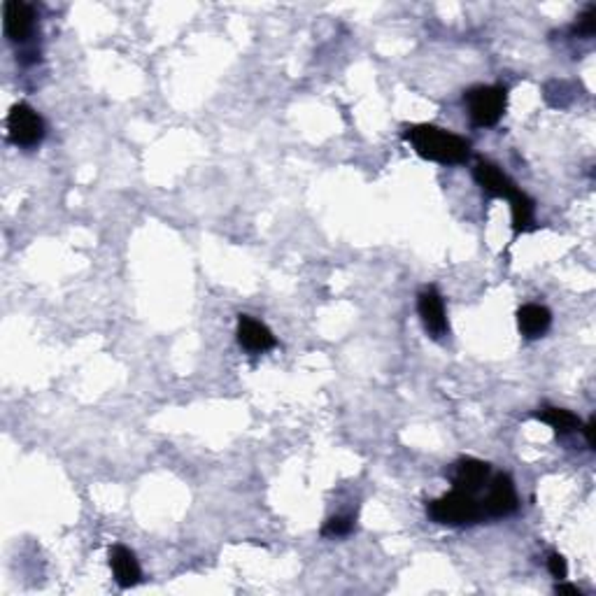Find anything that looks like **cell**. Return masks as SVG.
<instances>
[{
  "label": "cell",
  "instance_id": "cell-1",
  "mask_svg": "<svg viewBox=\"0 0 596 596\" xmlns=\"http://www.w3.org/2000/svg\"><path fill=\"white\" fill-rule=\"evenodd\" d=\"M405 140L413 144L422 159L438 161V163H464L470 152L469 140L459 138L445 128L429 126V124L405 128Z\"/></svg>",
  "mask_w": 596,
  "mask_h": 596
},
{
  "label": "cell",
  "instance_id": "cell-2",
  "mask_svg": "<svg viewBox=\"0 0 596 596\" xmlns=\"http://www.w3.org/2000/svg\"><path fill=\"white\" fill-rule=\"evenodd\" d=\"M426 513L438 525H473L482 517V506L473 498L469 491H450L442 498H436L426 506Z\"/></svg>",
  "mask_w": 596,
  "mask_h": 596
},
{
  "label": "cell",
  "instance_id": "cell-3",
  "mask_svg": "<svg viewBox=\"0 0 596 596\" xmlns=\"http://www.w3.org/2000/svg\"><path fill=\"white\" fill-rule=\"evenodd\" d=\"M470 122L480 128H489L498 124L506 110V88L503 87H475L466 94Z\"/></svg>",
  "mask_w": 596,
  "mask_h": 596
},
{
  "label": "cell",
  "instance_id": "cell-4",
  "mask_svg": "<svg viewBox=\"0 0 596 596\" xmlns=\"http://www.w3.org/2000/svg\"><path fill=\"white\" fill-rule=\"evenodd\" d=\"M7 133L17 147H35L44 138L42 116L26 103H17V106H12L10 115H7Z\"/></svg>",
  "mask_w": 596,
  "mask_h": 596
},
{
  "label": "cell",
  "instance_id": "cell-5",
  "mask_svg": "<svg viewBox=\"0 0 596 596\" xmlns=\"http://www.w3.org/2000/svg\"><path fill=\"white\" fill-rule=\"evenodd\" d=\"M480 506L482 515H489V517H506V515L517 510V491H515L510 475L498 473L497 478L491 480L489 491H487L485 501H482Z\"/></svg>",
  "mask_w": 596,
  "mask_h": 596
},
{
  "label": "cell",
  "instance_id": "cell-6",
  "mask_svg": "<svg viewBox=\"0 0 596 596\" xmlns=\"http://www.w3.org/2000/svg\"><path fill=\"white\" fill-rule=\"evenodd\" d=\"M3 26L12 42H26L35 28V12L22 0H7L3 7Z\"/></svg>",
  "mask_w": 596,
  "mask_h": 596
},
{
  "label": "cell",
  "instance_id": "cell-7",
  "mask_svg": "<svg viewBox=\"0 0 596 596\" xmlns=\"http://www.w3.org/2000/svg\"><path fill=\"white\" fill-rule=\"evenodd\" d=\"M417 312L422 317L426 331L433 338H442L447 333V317H445V305L442 298L436 289H424L417 298Z\"/></svg>",
  "mask_w": 596,
  "mask_h": 596
},
{
  "label": "cell",
  "instance_id": "cell-8",
  "mask_svg": "<svg viewBox=\"0 0 596 596\" xmlns=\"http://www.w3.org/2000/svg\"><path fill=\"white\" fill-rule=\"evenodd\" d=\"M475 182L480 184L489 196H497V199H508L510 193L515 191V184L506 172L498 166L489 163V161H478L473 168Z\"/></svg>",
  "mask_w": 596,
  "mask_h": 596
},
{
  "label": "cell",
  "instance_id": "cell-9",
  "mask_svg": "<svg viewBox=\"0 0 596 596\" xmlns=\"http://www.w3.org/2000/svg\"><path fill=\"white\" fill-rule=\"evenodd\" d=\"M237 342L249 352H265V349L275 348V336L261 321L240 315V320H237Z\"/></svg>",
  "mask_w": 596,
  "mask_h": 596
},
{
  "label": "cell",
  "instance_id": "cell-10",
  "mask_svg": "<svg viewBox=\"0 0 596 596\" xmlns=\"http://www.w3.org/2000/svg\"><path fill=\"white\" fill-rule=\"evenodd\" d=\"M487 478H489V466H487L485 461H480V459L466 457V459H459L457 464H454V475H452L454 489L475 494V491L485 485Z\"/></svg>",
  "mask_w": 596,
  "mask_h": 596
},
{
  "label": "cell",
  "instance_id": "cell-11",
  "mask_svg": "<svg viewBox=\"0 0 596 596\" xmlns=\"http://www.w3.org/2000/svg\"><path fill=\"white\" fill-rule=\"evenodd\" d=\"M110 566L112 573H115L116 585L119 587H135L143 578V571H140V563L135 559V554L124 545H115L110 550Z\"/></svg>",
  "mask_w": 596,
  "mask_h": 596
},
{
  "label": "cell",
  "instance_id": "cell-12",
  "mask_svg": "<svg viewBox=\"0 0 596 596\" xmlns=\"http://www.w3.org/2000/svg\"><path fill=\"white\" fill-rule=\"evenodd\" d=\"M517 324L519 331L525 333L526 338H541L550 329V324H553V315H550V310L545 305H522L517 312Z\"/></svg>",
  "mask_w": 596,
  "mask_h": 596
},
{
  "label": "cell",
  "instance_id": "cell-13",
  "mask_svg": "<svg viewBox=\"0 0 596 596\" xmlns=\"http://www.w3.org/2000/svg\"><path fill=\"white\" fill-rule=\"evenodd\" d=\"M510 208H513V228L515 233H522L534 224V200L525 191L515 189L508 196Z\"/></svg>",
  "mask_w": 596,
  "mask_h": 596
},
{
  "label": "cell",
  "instance_id": "cell-14",
  "mask_svg": "<svg viewBox=\"0 0 596 596\" xmlns=\"http://www.w3.org/2000/svg\"><path fill=\"white\" fill-rule=\"evenodd\" d=\"M538 420L545 422L547 426H553L557 433H571V431L580 426L578 417L571 410L563 408H543V413H538Z\"/></svg>",
  "mask_w": 596,
  "mask_h": 596
},
{
  "label": "cell",
  "instance_id": "cell-15",
  "mask_svg": "<svg viewBox=\"0 0 596 596\" xmlns=\"http://www.w3.org/2000/svg\"><path fill=\"white\" fill-rule=\"evenodd\" d=\"M573 33L580 35V38H591L596 33V5H590L580 14L573 26Z\"/></svg>",
  "mask_w": 596,
  "mask_h": 596
},
{
  "label": "cell",
  "instance_id": "cell-16",
  "mask_svg": "<svg viewBox=\"0 0 596 596\" xmlns=\"http://www.w3.org/2000/svg\"><path fill=\"white\" fill-rule=\"evenodd\" d=\"M352 531V519L349 517H331L321 529V535L333 538V535H348Z\"/></svg>",
  "mask_w": 596,
  "mask_h": 596
},
{
  "label": "cell",
  "instance_id": "cell-17",
  "mask_svg": "<svg viewBox=\"0 0 596 596\" xmlns=\"http://www.w3.org/2000/svg\"><path fill=\"white\" fill-rule=\"evenodd\" d=\"M547 569H550V573L554 575V578H566V573H569V566H566V559L562 557L559 553L550 554V559H547Z\"/></svg>",
  "mask_w": 596,
  "mask_h": 596
},
{
  "label": "cell",
  "instance_id": "cell-18",
  "mask_svg": "<svg viewBox=\"0 0 596 596\" xmlns=\"http://www.w3.org/2000/svg\"><path fill=\"white\" fill-rule=\"evenodd\" d=\"M594 426H596V420L591 417L590 424L585 426V438H587V445H590V447H594Z\"/></svg>",
  "mask_w": 596,
  "mask_h": 596
},
{
  "label": "cell",
  "instance_id": "cell-19",
  "mask_svg": "<svg viewBox=\"0 0 596 596\" xmlns=\"http://www.w3.org/2000/svg\"><path fill=\"white\" fill-rule=\"evenodd\" d=\"M557 594L563 596H580V590L573 585H557Z\"/></svg>",
  "mask_w": 596,
  "mask_h": 596
}]
</instances>
